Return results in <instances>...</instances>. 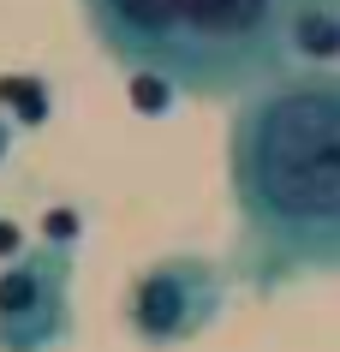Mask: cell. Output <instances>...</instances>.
Instances as JSON below:
<instances>
[{
	"mask_svg": "<svg viewBox=\"0 0 340 352\" xmlns=\"http://www.w3.org/2000/svg\"><path fill=\"white\" fill-rule=\"evenodd\" d=\"M227 179L257 293L340 275V72L286 66L257 84L227 131Z\"/></svg>",
	"mask_w": 340,
	"mask_h": 352,
	"instance_id": "cell-1",
	"label": "cell"
},
{
	"mask_svg": "<svg viewBox=\"0 0 340 352\" xmlns=\"http://www.w3.org/2000/svg\"><path fill=\"white\" fill-rule=\"evenodd\" d=\"M72 340V245H24L0 269V352H60Z\"/></svg>",
	"mask_w": 340,
	"mask_h": 352,
	"instance_id": "cell-2",
	"label": "cell"
},
{
	"mask_svg": "<svg viewBox=\"0 0 340 352\" xmlns=\"http://www.w3.org/2000/svg\"><path fill=\"white\" fill-rule=\"evenodd\" d=\"M227 311V275L209 257H155L126 293V329L144 346H185Z\"/></svg>",
	"mask_w": 340,
	"mask_h": 352,
	"instance_id": "cell-3",
	"label": "cell"
},
{
	"mask_svg": "<svg viewBox=\"0 0 340 352\" xmlns=\"http://www.w3.org/2000/svg\"><path fill=\"white\" fill-rule=\"evenodd\" d=\"M286 54H293V66L340 72V6H299L286 24Z\"/></svg>",
	"mask_w": 340,
	"mask_h": 352,
	"instance_id": "cell-4",
	"label": "cell"
},
{
	"mask_svg": "<svg viewBox=\"0 0 340 352\" xmlns=\"http://www.w3.org/2000/svg\"><path fill=\"white\" fill-rule=\"evenodd\" d=\"M0 102H12L24 126H42L48 120V84L42 78H0Z\"/></svg>",
	"mask_w": 340,
	"mask_h": 352,
	"instance_id": "cell-5",
	"label": "cell"
},
{
	"mask_svg": "<svg viewBox=\"0 0 340 352\" xmlns=\"http://www.w3.org/2000/svg\"><path fill=\"white\" fill-rule=\"evenodd\" d=\"M173 96H179V90H173L168 78H155V72H132V102H137L144 113H161Z\"/></svg>",
	"mask_w": 340,
	"mask_h": 352,
	"instance_id": "cell-6",
	"label": "cell"
},
{
	"mask_svg": "<svg viewBox=\"0 0 340 352\" xmlns=\"http://www.w3.org/2000/svg\"><path fill=\"white\" fill-rule=\"evenodd\" d=\"M12 155V113H0V162Z\"/></svg>",
	"mask_w": 340,
	"mask_h": 352,
	"instance_id": "cell-7",
	"label": "cell"
}]
</instances>
